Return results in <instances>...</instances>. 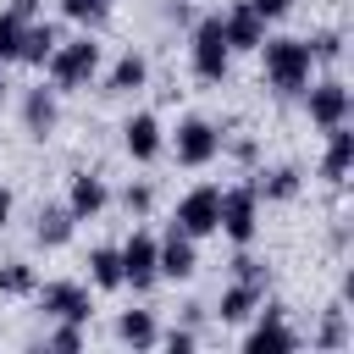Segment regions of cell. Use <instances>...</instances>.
<instances>
[{"label":"cell","mask_w":354,"mask_h":354,"mask_svg":"<svg viewBox=\"0 0 354 354\" xmlns=\"http://www.w3.org/2000/svg\"><path fill=\"white\" fill-rule=\"evenodd\" d=\"M254 55H260V77H266V88L282 94V100H293V94L315 77V55H310V44H304L299 33H266Z\"/></svg>","instance_id":"cell-1"},{"label":"cell","mask_w":354,"mask_h":354,"mask_svg":"<svg viewBox=\"0 0 354 354\" xmlns=\"http://www.w3.org/2000/svg\"><path fill=\"white\" fill-rule=\"evenodd\" d=\"M100 66H105V44L83 28L77 39H61V44L50 50V61H44V83H50L55 94H83V88H94Z\"/></svg>","instance_id":"cell-2"},{"label":"cell","mask_w":354,"mask_h":354,"mask_svg":"<svg viewBox=\"0 0 354 354\" xmlns=\"http://www.w3.org/2000/svg\"><path fill=\"white\" fill-rule=\"evenodd\" d=\"M188 72L199 83H227L232 50H227V33H221V11H205V17L188 22Z\"/></svg>","instance_id":"cell-3"},{"label":"cell","mask_w":354,"mask_h":354,"mask_svg":"<svg viewBox=\"0 0 354 354\" xmlns=\"http://www.w3.org/2000/svg\"><path fill=\"white\" fill-rule=\"evenodd\" d=\"M166 149L177 155V166H188V171H205V166L221 155V127H216L210 116L188 111V116H177V127L166 133Z\"/></svg>","instance_id":"cell-4"},{"label":"cell","mask_w":354,"mask_h":354,"mask_svg":"<svg viewBox=\"0 0 354 354\" xmlns=\"http://www.w3.org/2000/svg\"><path fill=\"white\" fill-rule=\"evenodd\" d=\"M243 326H249L243 332V354H293L304 343L299 326L288 321V304H277V299H260V310Z\"/></svg>","instance_id":"cell-5"},{"label":"cell","mask_w":354,"mask_h":354,"mask_svg":"<svg viewBox=\"0 0 354 354\" xmlns=\"http://www.w3.org/2000/svg\"><path fill=\"white\" fill-rule=\"evenodd\" d=\"M33 304H39L44 321H77V326L94 321V288L77 282V277H50V282H39V288H33Z\"/></svg>","instance_id":"cell-6"},{"label":"cell","mask_w":354,"mask_h":354,"mask_svg":"<svg viewBox=\"0 0 354 354\" xmlns=\"http://www.w3.org/2000/svg\"><path fill=\"white\" fill-rule=\"evenodd\" d=\"M299 100H304V116H310V127H321V133L354 116V88H348L337 72H326V77H310V83L299 88Z\"/></svg>","instance_id":"cell-7"},{"label":"cell","mask_w":354,"mask_h":354,"mask_svg":"<svg viewBox=\"0 0 354 354\" xmlns=\"http://www.w3.org/2000/svg\"><path fill=\"white\" fill-rule=\"evenodd\" d=\"M216 232L238 249V243H254L260 238V194L249 183H232L221 188V210H216Z\"/></svg>","instance_id":"cell-8"},{"label":"cell","mask_w":354,"mask_h":354,"mask_svg":"<svg viewBox=\"0 0 354 354\" xmlns=\"http://www.w3.org/2000/svg\"><path fill=\"white\" fill-rule=\"evenodd\" d=\"M17 116H22V133H28L33 144H44V138H55V127H61V94L39 77V83H28V88H22Z\"/></svg>","instance_id":"cell-9"},{"label":"cell","mask_w":354,"mask_h":354,"mask_svg":"<svg viewBox=\"0 0 354 354\" xmlns=\"http://www.w3.org/2000/svg\"><path fill=\"white\" fill-rule=\"evenodd\" d=\"M216 210H221V188L216 183H194L177 210H171V227H183L188 238H216Z\"/></svg>","instance_id":"cell-10"},{"label":"cell","mask_w":354,"mask_h":354,"mask_svg":"<svg viewBox=\"0 0 354 354\" xmlns=\"http://www.w3.org/2000/svg\"><path fill=\"white\" fill-rule=\"evenodd\" d=\"M116 254H122V288H133V293H149V288L160 282V271H155V232L133 227V232L116 243Z\"/></svg>","instance_id":"cell-11"},{"label":"cell","mask_w":354,"mask_h":354,"mask_svg":"<svg viewBox=\"0 0 354 354\" xmlns=\"http://www.w3.org/2000/svg\"><path fill=\"white\" fill-rule=\"evenodd\" d=\"M155 271H160V282H194L199 238H188L183 227H166V238H155Z\"/></svg>","instance_id":"cell-12"},{"label":"cell","mask_w":354,"mask_h":354,"mask_svg":"<svg viewBox=\"0 0 354 354\" xmlns=\"http://www.w3.org/2000/svg\"><path fill=\"white\" fill-rule=\"evenodd\" d=\"M122 149H127V160H138V166L160 160V155H166V127H160V116H155V111H133V116L122 122Z\"/></svg>","instance_id":"cell-13"},{"label":"cell","mask_w":354,"mask_h":354,"mask_svg":"<svg viewBox=\"0 0 354 354\" xmlns=\"http://www.w3.org/2000/svg\"><path fill=\"white\" fill-rule=\"evenodd\" d=\"M249 188L260 194V205H293V199L304 194V166H299V160L260 166V171H249Z\"/></svg>","instance_id":"cell-14"},{"label":"cell","mask_w":354,"mask_h":354,"mask_svg":"<svg viewBox=\"0 0 354 354\" xmlns=\"http://www.w3.org/2000/svg\"><path fill=\"white\" fill-rule=\"evenodd\" d=\"M266 28H271V22H266L249 0H232V6L221 11V33H227V50H232V55H254L260 39H266Z\"/></svg>","instance_id":"cell-15"},{"label":"cell","mask_w":354,"mask_h":354,"mask_svg":"<svg viewBox=\"0 0 354 354\" xmlns=\"http://www.w3.org/2000/svg\"><path fill=\"white\" fill-rule=\"evenodd\" d=\"M94 83H100V94H138V88H149V55L127 44L111 66H100Z\"/></svg>","instance_id":"cell-16"},{"label":"cell","mask_w":354,"mask_h":354,"mask_svg":"<svg viewBox=\"0 0 354 354\" xmlns=\"http://www.w3.org/2000/svg\"><path fill=\"white\" fill-rule=\"evenodd\" d=\"M61 205H66L77 221H94V216H105V205H111V183L83 166V171L66 177V199H61Z\"/></svg>","instance_id":"cell-17"},{"label":"cell","mask_w":354,"mask_h":354,"mask_svg":"<svg viewBox=\"0 0 354 354\" xmlns=\"http://www.w3.org/2000/svg\"><path fill=\"white\" fill-rule=\"evenodd\" d=\"M348 171H354V133H348V122H337V127H326V149L315 160V177L332 183V188H343Z\"/></svg>","instance_id":"cell-18"},{"label":"cell","mask_w":354,"mask_h":354,"mask_svg":"<svg viewBox=\"0 0 354 354\" xmlns=\"http://www.w3.org/2000/svg\"><path fill=\"white\" fill-rule=\"evenodd\" d=\"M72 232H77V216H72L61 199H44V205L33 210V243H39V249H66Z\"/></svg>","instance_id":"cell-19"},{"label":"cell","mask_w":354,"mask_h":354,"mask_svg":"<svg viewBox=\"0 0 354 354\" xmlns=\"http://www.w3.org/2000/svg\"><path fill=\"white\" fill-rule=\"evenodd\" d=\"M111 332H116V343H122V348L144 354V348H155V337H160V321H155V310H149V304H133V310H116Z\"/></svg>","instance_id":"cell-20"},{"label":"cell","mask_w":354,"mask_h":354,"mask_svg":"<svg viewBox=\"0 0 354 354\" xmlns=\"http://www.w3.org/2000/svg\"><path fill=\"white\" fill-rule=\"evenodd\" d=\"M260 299H266V288H260V282L232 277V282L221 288V299H216V321H221V326H243V321L260 310Z\"/></svg>","instance_id":"cell-21"},{"label":"cell","mask_w":354,"mask_h":354,"mask_svg":"<svg viewBox=\"0 0 354 354\" xmlns=\"http://www.w3.org/2000/svg\"><path fill=\"white\" fill-rule=\"evenodd\" d=\"M61 39H66V33H61V22L33 17V22L22 28V50H17V61H22V66H33V72H44V61H50V50H55Z\"/></svg>","instance_id":"cell-22"},{"label":"cell","mask_w":354,"mask_h":354,"mask_svg":"<svg viewBox=\"0 0 354 354\" xmlns=\"http://www.w3.org/2000/svg\"><path fill=\"white\" fill-rule=\"evenodd\" d=\"M321 354H343L348 343H354V326H348V299H332L326 310H321V326H315V337H310Z\"/></svg>","instance_id":"cell-23"},{"label":"cell","mask_w":354,"mask_h":354,"mask_svg":"<svg viewBox=\"0 0 354 354\" xmlns=\"http://www.w3.org/2000/svg\"><path fill=\"white\" fill-rule=\"evenodd\" d=\"M88 288L122 293V254H116V243H94L88 249Z\"/></svg>","instance_id":"cell-24"},{"label":"cell","mask_w":354,"mask_h":354,"mask_svg":"<svg viewBox=\"0 0 354 354\" xmlns=\"http://www.w3.org/2000/svg\"><path fill=\"white\" fill-rule=\"evenodd\" d=\"M33 288H39V271L22 254L0 260V299H33Z\"/></svg>","instance_id":"cell-25"},{"label":"cell","mask_w":354,"mask_h":354,"mask_svg":"<svg viewBox=\"0 0 354 354\" xmlns=\"http://www.w3.org/2000/svg\"><path fill=\"white\" fill-rule=\"evenodd\" d=\"M111 199H116L133 221H144V216L155 210V183H149V177H133V183H122V194H111Z\"/></svg>","instance_id":"cell-26"},{"label":"cell","mask_w":354,"mask_h":354,"mask_svg":"<svg viewBox=\"0 0 354 354\" xmlns=\"http://www.w3.org/2000/svg\"><path fill=\"white\" fill-rule=\"evenodd\" d=\"M111 11H116V0H61V17L66 22H77V28H100V22H111Z\"/></svg>","instance_id":"cell-27"},{"label":"cell","mask_w":354,"mask_h":354,"mask_svg":"<svg viewBox=\"0 0 354 354\" xmlns=\"http://www.w3.org/2000/svg\"><path fill=\"white\" fill-rule=\"evenodd\" d=\"M310 55H315V66H337L343 61V50H348V39H343V28H315L310 39Z\"/></svg>","instance_id":"cell-28"},{"label":"cell","mask_w":354,"mask_h":354,"mask_svg":"<svg viewBox=\"0 0 354 354\" xmlns=\"http://www.w3.org/2000/svg\"><path fill=\"white\" fill-rule=\"evenodd\" d=\"M88 343V326H77V321H50V332H44V348H55V354H77Z\"/></svg>","instance_id":"cell-29"},{"label":"cell","mask_w":354,"mask_h":354,"mask_svg":"<svg viewBox=\"0 0 354 354\" xmlns=\"http://www.w3.org/2000/svg\"><path fill=\"white\" fill-rule=\"evenodd\" d=\"M232 277H243V282H260V288H271V266L249 249V243H238V254H232Z\"/></svg>","instance_id":"cell-30"},{"label":"cell","mask_w":354,"mask_h":354,"mask_svg":"<svg viewBox=\"0 0 354 354\" xmlns=\"http://www.w3.org/2000/svg\"><path fill=\"white\" fill-rule=\"evenodd\" d=\"M22 28H28V22H22L17 11H0V61H6V66H11L17 50H22Z\"/></svg>","instance_id":"cell-31"},{"label":"cell","mask_w":354,"mask_h":354,"mask_svg":"<svg viewBox=\"0 0 354 354\" xmlns=\"http://www.w3.org/2000/svg\"><path fill=\"white\" fill-rule=\"evenodd\" d=\"M155 348H166V354H194V348H199V332L177 321V326H166V332L155 337Z\"/></svg>","instance_id":"cell-32"},{"label":"cell","mask_w":354,"mask_h":354,"mask_svg":"<svg viewBox=\"0 0 354 354\" xmlns=\"http://www.w3.org/2000/svg\"><path fill=\"white\" fill-rule=\"evenodd\" d=\"M221 155H232L238 166H254L260 160V144H254V133H232V138L221 133Z\"/></svg>","instance_id":"cell-33"},{"label":"cell","mask_w":354,"mask_h":354,"mask_svg":"<svg viewBox=\"0 0 354 354\" xmlns=\"http://www.w3.org/2000/svg\"><path fill=\"white\" fill-rule=\"evenodd\" d=\"M160 17H166V22H177V28H188L199 11H194V0H160Z\"/></svg>","instance_id":"cell-34"},{"label":"cell","mask_w":354,"mask_h":354,"mask_svg":"<svg viewBox=\"0 0 354 354\" xmlns=\"http://www.w3.org/2000/svg\"><path fill=\"white\" fill-rule=\"evenodd\" d=\"M249 6H254V11L266 17V22H282V17L293 11V0H249Z\"/></svg>","instance_id":"cell-35"},{"label":"cell","mask_w":354,"mask_h":354,"mask_svg":"<svg viewBox=\"0 0 354 354\" xmlns=\"http://www.w3.org/2000/svg\"><path fill=\"white\" fill-rule=\"evenodd\" d=\"M6 11H17L22 22H33V17H44V0H11Z\"/></svg>","instance_id":"cell-36"},{"label":"cell","mask_w":354,"mask_h":354,"mask_svg":"<svg viewBox=\"0 0 354 354\" xmlns=\"http://www.w3.org/2000/svg\"><path fill=\"white\" fill-rule=\"evenodd\" d=\"M11 216H17V194H11L6 183H0V232L11 227Z\"/></svg>","instance_id":"cell-37"},{"label":"cell","mask_w":354,"mask_h":354,"mask_svg":"<svg viewBox=\"0 0 354 354\" xmlns=\"http://www.w3.org/2000/svg\"><path fill=\"white\" fill-rule=\"evenodd\" d=\"M177 321H183V326H194V332H199V326H205V304H183V310H177Z\"/></svg>","instance_id":"cell-38"},{"label":"cell","mask_w":354,"mask_h":354,"mask_svg":"<svg viewBox=\"0 0 354 354\" xmlns=\"http://www.w3.org/2000/svg\"><path fill=\"white\" fill-rule=\"evenodd\" d=\"M343 249H348V221L337 216V221H332V254H343Z\"/></svg>","instance_id":"cell-39"},{"label":"cell","mask_w":354,"mask_h":354,"mask_svg":"<svg viewBox=\"0 0 354 354\" xmlns=\"http://www.w3.org/2000/svg\"><path fill=\"white\" fill-rule=\"evenodd\" d=\"M11 100V77H6V61H0V105Z\"/></svg>","instance_id":"cell-40"}]
</instances>
